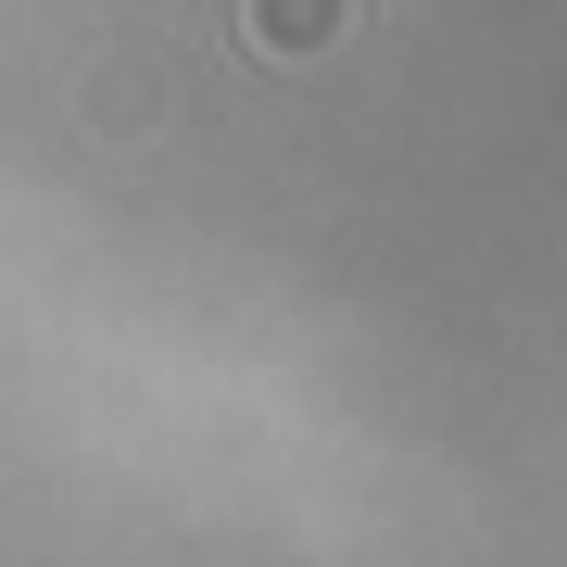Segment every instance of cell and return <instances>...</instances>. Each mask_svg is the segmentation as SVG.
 <instances>
[{
    "label": "cell",
    "mask_w": 567,
    "mask_h": 567,
    "mask_svg": "<svg viewBox=\"0 0 567 567\" xmlns=\"http://www.w3.org/2000/svg\"><path fill=\"white\" fill-rule=\"evenodd\" d=\"M341 25H353V0H240V39L265 63H316Z\"/></svg>",
    "instance_id": "6da1fadb"
}]
</instances>
